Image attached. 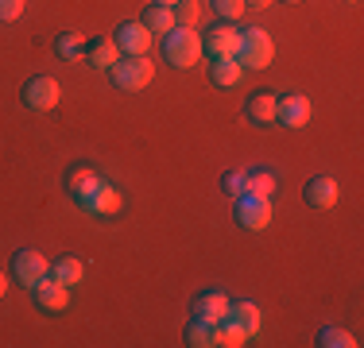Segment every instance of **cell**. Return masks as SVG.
Segmentation results:
<instances>
[{
  "label": "cell",
  "instance_id": "cell-30",
  "mask_svg": "<svg viewBox=\"0 0 364 348\" xmlns=\"http://www.w3.org/2000/svg\"><path fill=\"white\" fill-rule=\"evenodd\" d=\"M267 4H272V0H245V8H252V12H264Z\"/></svg>",
  "mask_w": 364,
  "mask_h": 348
},
{
  "label": "cell",
  "instance_id": "cell-6",
  "mask_svg": "<svg viewBox=\"0 0 364 348\" xmlns=\"http://www.w3.org/2000/svg\"><path fill=\"white\" fill-rule=\"evenodd\" d=\"M267 221H272V197L248 194L245 190V194L237 197V224L248 232H259V229H267Z\"/></svg>",
  "mask_w": 364,
  "mask_h": 348
},
{
  "label": "cell",
  "instance_id": "cell-26",
  "mask_svg": "<svg viewBox=\"0 0 364 348\" xmlns=\"http://www.w3.org/2000/svg\"><path fill=\"white\" fill-rule=\"evenodd\" d=\"M213 12H218V20L232 23L245 16V0H213Z\"/></svg>",
  "mask_w": 364,
  "mask_h": 348
},
{
  "label": "cell",
  "instance_id": "cell-10",
  "mask_svg": "<svg viewBox=\"0 0 364 348\" xmlns=\"http://www.w3.org/2000/svg\"><path fill=\"white\" fill-rule=\"evenodd\" d=\"M275 120H279L283 128L310 124V101L302 97V93H287V97H279V101H275Z\"/></svg>",
  "mask_w": 364,
  "mask_h": 348
},
{
  "label": "cell",
  "instance_id": "cell-12",
  "mask_svg": "<svg viewBox=\"0 0 364 348\" xmlns=\"http://www.w3.org/2000/svg\"><path fill=\"white\" fill-rule=\"evenodd\" d=\"M190 317H205V321L229 317V298L221 290H198L194 302H190Z\"/></svg>",
  "mask_w": 364,
  "mask_h": 348
},
{
  "label": "cell",
  "instance_id": "cell-27",
  "mask_svg": "<svg viewBox=\"0 0 364 348\" xmlns=\"http://www.w3.org/2000/svg\"><path fill=\"white\" fill-rule=\"evenodd\" d=\"M171 12H175V23H178V28H194V20H198V0H178Z\"/></svg>",
  "mask_w": 364,
  "mask_h": 348
},
{
  "label": "cell",
  "instance_id": "cell-22",
  "mask_svg": "<svg viewBox=\"0 0 364 348\" xmlns=\"http://www.w3.org/2000/svg\"><path fill=\"white\" fill-rule=\"evenodd\" d=\"M93 178H97V170H93L90 167V163H74V167L70 170H66V178H63V186H66V194H70V197H77V194H82V190L85 186H90V182Z\"/></svg>",
  "mask_w": 364,
  "mask_h": 348
},
{
  "label": "cell",
  "instance_id": "cell-15",
  "mask_svg": "<svg viewBox=\"0 0 364 348\" xmlns=\"http://www.w3.org/2000/svg\"><path fill=\"white\" fill-rule=\"evenodd\" d=\"M275 93L272 89H256L252 97H248V104H245V116L252 120V124H259V128H267V124H275Z\"/></svg>",
  "mask_w": 364,
  "mask_h": 348
},
{
  "label": "cell",
  "instance_id": "cell-19",
  "mask_svg": "<svg viewBox=\"0 0 364 348\" xmlns=\"http://www.w3.org/2000/svg\"><path fill=\"white\" fill-rule=\"evenodd\" d=\"M229 317L237 321L248 337L259 333V306H256V302H229Z\"/></svg>",
  "mask_w": 364,
  "mask_h": 348
},
{
  "label": "cell",
  "instance_id": "cell-9",
  "mask_svg": "<svg viewBox=\"0 0 364 348\" xmlns=\"http://www.w3.org/2000/svg\"><path fill=\"white\" fill-rule=\"evenodd\" d=\"M31 294H36V306L43 313H63L66 306H70V286H63L58 278L43 275L36 286H31Z\"/></svg>",
  "mask_w": 364,
  "mask_h": 348
},
{
  "label": "cell",
  "instance_id": "cell-5",
  "mask_svg": "<svg viewBox=\"0 0 364 348\" xmlns=\"http://www.w3.org/2000/svg\"><path fill=\"white\" fill-rule=\"evenodd\" d=\"M58 97H63V89H58V82H55V77H47V74L28 77L23 89H20V101L28 104L31 112H50L58 104Z\"/></svg>",
  "mask_w": 364,
  "mask_h": 348
},
{
  "label": "cell",
  "instance_id": "cell-11",
  "mask_svg": "<svg viewBox=\"0 0 364 348\" xmlns=\"http://www.w3.org/2000/svg\"><path fill=\"white\" fill-rule=\"evenodd\" d=\"M112 39H117L120 55H147V47H151V39H155V35L147 31L140 20H136V23H120Z\"/></svg>",
  "mask_w": 364,
  "mask_h": 348
},
{
  "label": "cell",
  "instance_id": "cell-28",
  "mask_svg": "<svg viewBox=\"0 0 364 348\" xmlns=\"http://www.w3.org/2000/svg\"><path fill=\"white\" fill-rule=\"evenodd\" d=\"M221 190H225V194H229V197H240V194H245V170H229V174H225V178H221Z\"/></svg>",
  "mask_w": 364,
  "mask_h": 348
},
{
  "label": "cell",
  "instance_id": "cell-13",
  "mask_svg": "<svg viewBox=\"0 0 364 348\" xmlns=\"http://www.w3.org/2000/svg\"><path fill=\"white\" fill-rule=\"evenodd\" d=\"M302 197H306V205H314V209H329V205H337V197H341V186H337L329 174H318V178L306 182Z\"/></svg>",
  "mask_w": 364,
  "mask_h": 348
},
{
  "label": "cell",
  "instance_id": "cell-29",
  "mask_svg": "<svg viewBox=\"0 0 364 348\" xmlns=\"http://www.w3.org/2000/svg\"><path fill=\"white\" fill-rule=\"evenodd\" d=\"M23 16V0H0V23H12Z\"/></svg>",
  "mask_w": 364,
  "mask_h": 348
},
{
  "label": "cell",
  "instance_id": "cell-24",
  "mask_svg": "<svg viewBox=\"0 0 364 348\" xmlns=\"http://www.w3.org/2000/svg\"><path fill=\"white\" fill-rule=\"evenodd\" d=\"M218 337H221L218 344H225V348H240V344H248V333H245V329H240L232 317H221V321H218Z\"/></svg>",
  "mask_w": 364,
  "mask_h": 348
},
{
  "label": "cell",
  "instance_id": "cell-23",
  "mask_svg": "<svg viewBox=\"0 0 364 348\" xmlns=\"http://www.w3.org/2000/svg\"><path fill=\"white\" fill-rule=\"evenodd\" d=\"M55 55L66 58V62H77V58L85 55V39H82L77 31H63V35L55 39Z\"/></svg>",
  "mask_w": 364,
  "mask_h": 348
},
{
  "label": "cell",
  "instance_id": "cell-31",
  "mask_svg": "<svg viewBox=\"0 0 364 348\" xmlns=\"http://www.w3.org/2000/svg\"><path fill=\"white\" fill-rule=\"evenodd\" d=\"M151 4H163V8H175L178 0H151Z\"/></svg>",
  "mask_w": 364,
  "mask_h": 348
},
{
  "label": "cell",
  "instance_id": "cell-8",
  "mask_svg": "<svg viewBox=\"0 0 364 348\" xmlns=\"http://www.w3.org/2000/svg\"><path fill=\"white\" fill-rule=\"evenodd\" d=\"M12 275L31 290V286H36L43 275H50V263H47V256H43V251H36V248H20V251L12 256Z\"/></svg>",
  "mask_w": 364,
  "mask_h": 348
},
{
  "label": "cell",
  "instance_id": "cell-4",
  "mask_svg": "<svg viewBox=\"0 0 364 348\" xmlns=\"http://www.w3.org/2000/svg\"><path fill=\"white\" fill-rule=\"evenodd\" d=\"M77 205L85 209V213H93V217H112L120 209V194H117V186H112V182H105L97 174V178L90 182V186L82 190V194L74 197Z\"/></svg>",
  "mask_w": 364,
  "mask_h": 348
},
{
  "label": "cell",
  "instance_id": "cell-3",
  "mask_svg": "<svg viewBox=\"0 0 364 348\" xmlns=\"http://www.w3.org/2000/svg\"><path fill=\"white\" fill-rule=\"evenodd\" d=\"M275 58V43L264 28H248L240 31V47H237V62L248 70H264Z\"/></svg>",
  "mask_w": 364,
  "mask_h": 348
},
{
  "label": "cell",
  "instance_id": "cell-32",
  "mask_svg": "<svg viewBox=\"0 0 364 348\" xmlns=\"http://www.w3.org/2000/svg\"><path fill=\"white\" fill-rule=\"evenodd\" d=\"M4 290H8V278H4V275H0V298H4Z\"/></svg>",
  "mask_w": 364,
  "mask_h": 348
},
{
  "label": "cell",
  "instance_id": "cell-25",
  "mask_svg": "<svg viewBox=\"0 0 364 348\" xmlns=\"http://www.w3.org/2000/svg\"><path fill=\"white\" fill-rule=\"evenodd\" d=\"M318 344H322V348H357L353 333H345V329H333V325H326L322 333H318Z\"/></svg>",
  "mask_w": 364,
  "mask_h": 348
},
{
  "label": "cell",
  "instance_id": "cell-18",
  "mask_svg": "<svg viewBox=\"0 0 364 348\" xmlns=\"http://www.w3.org/2000/svg\"><path fill=\"white\" fill-rule=\"evenodd\" d=\"M82 275H85V263H82L77 256H58L55 263H50V278H58L63 286L82 283Z\"/></svg>",
  "mask_w": 364,
  "mask_h": 348
},
{
  "label": "cell",
  "instance_id": "cell-17",
  "mask_svg": "<svg viewBox=\"0 0 364 348\" xmlns=\"http://www.w3.org/2000/svg\"><path fill=\"white\" fill-rule=\"evenodd\" d=\"M140 23L151 35H167L171 28H178L175 23V12H171V8H163V4H147L144 12H140Z\"/></svg>",
  "mask_w": 364,
  "mask_h": 348
},
{
  "label": "cell",
  "instance_id": "cell-2",
  "mask_svg": "<svg viewBox=\"0 0 364 348\" xmlns=\"http://www.w3.org/2000/svg\"><path fill=\"white\" fill-rule=\"evenodd\" d=\"M151 74H155V66H151L147 55H120L117 62L109 66V82L117 85V89H124V93L144 89V85L151 82Z\"/></svg>",
  "mask_w": 364,
  "mask_h": 348
},
{
  "label": "cell",
  "instance_id": "cell-21",
  "mask_svg": "<svg viewBox=\"0 0 364 348\" xmlns=\"http://www.w3.org/2000/svg\"><path fill=\"white\" fill-rule=\"evenodd\" d=\"M245 186H248V194H264V197H272L275 190H279V178H275L272 170L256 167V170H245Z\"/></svg>",
  "mask_w": 364,
  "mask_h": 348
},
{
  "label": "cell",
  "instance_id": "cell-14",
  "mask_svg": "<svg viewBox=\"0 0 364 348\" xmlns=\"http://www.w3.org/2000/svg\"><path fill=\"white\" fill-rule=\"evenodd\" d=\"M82 58L90 66H97V70H109L120 58V47H117V39H112V35H97V39H85V55Z\"/></svg>",
  "mask_w": 364,
  "mask_h": 348
},
{
  "label": "cell",
  "instance_id": "cell-20",
  "mask_svg": "<svg viewBox=\"0 0 364 348\" xmlns=\"http://www.w3.org/2000/svg\"><path fill=\"white\" fill-rule=\"evenodd\" d=\"M240 70H245V66H240L237 58H213V62H210V82L213 85H237L240 82Z\"/></svg>",
  "mask_w": 364,
  "mask_h": 348
},
{
  "label": "cell",
  "instance_id": "cell-33",
  "mask_svg": "<svg viewBox=\"0 0 364 348\" xmlns=\"http://www.w3.org/2000/svg\"><path fill=\"white\" fill-rule=\"evenodd\" d=\"M283 4H299V0H283Z\"/></svg>",
  "mask_w": 364,
  "mask_h": 348
},
{
  "label": "cell",
  "instance_id": "cell-7",
  "mask_svg": "<svg viewBox=\"0 0 364 348\" xmlns=\"http://www.w3.org/2000/svg\"><path fill=\"white\" fill-rule=\"evenodd\" d=\"M237 47H240V28H232V23H213L202 39V55H210V62L213 58H237Z\"/></svg>",
  "mask_w": 364,
  "mask_h": 348
},
{
  "label": "cell",
  "instance_id": "cell-16",
  "mask_svg": "<svg viewBox=\"0 0 364 348\" xmlns=\"http://www.w3.org/2000/svg\"><path fill=\"white\" fill-rule=\"evenodd\" d=\"M182 337H186L190 348H213L221 341V337H218V321H205V317H190Z\"/></svg>",
  "mask_w": 364,
  "mask_h": 348
},
{
  "label": "cell",
  "instance_id": "cell-1",
  "mask_svg": "<svg viewBox=\"0 0 364 348\" xmlns=\"http://www.w3.org/2000/svg\"><path fill=\"white\" fill-rule=\"evenodd\" d=\"M163 58L175 70H190L202 58V35L194 28H171L163 35Z\"/></svg>",
  "mask_w": 364,
  "mask_h": 348
}]
</instances>
